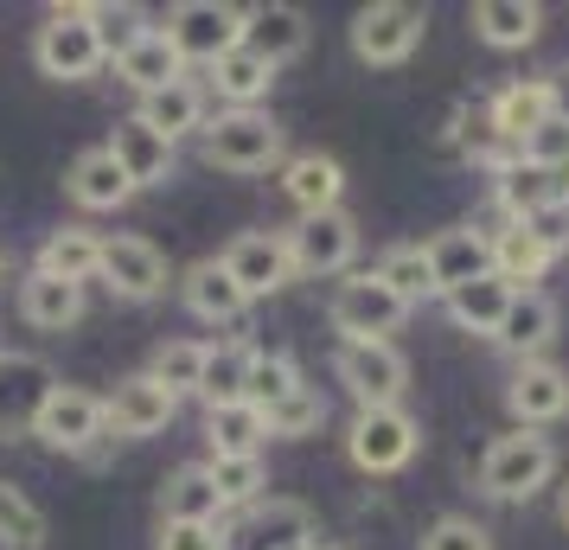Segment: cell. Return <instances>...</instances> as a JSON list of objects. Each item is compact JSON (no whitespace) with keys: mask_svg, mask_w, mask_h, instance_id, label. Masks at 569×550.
I'll return each instance as SVG.
<instances>
[{"mask_svg":"<svg viewBox=\"0 0 569 550\" xmlns=\"http://www.w3.org/2000/svg\"><path fill=\"white\" fill-rule=\"evenodd\" d=\"M199 148L218 173H269L282 160V122L269 109H218L199 129Z\"/></svg>","mask_w":569,"mask_h":550,"instance_id":"cell-1","label":"cell"},{"mask_svg":"<svg viewBox=\"0 0 569 550\" xmlns=\"http://www.w3.org/2000/svg\"><path fill=\"white\" fill-rule=\"evenodd\" d=\"M550 473H557V442L543 429H512V436H492V448L480 454V493L518 506L543 493Z\"/></svg>","mask_w":569,"mask_h":550,"instance_id":"cell-2","label":"cell"},{"mask_svg":"<svg viewBox=\"0 0 569 550\" xmlns=\"http://www.w3.org/2000/svg\"><path fill=\"white\" fill-rule=\"evenodd\" d=\"M32 64L58 83L97 78L103 46H97V27H90V7H52V13L39 20V32H32Z\"/></svg>","mask_w":569,"mask_h":550,"instance_id":"cell-3","label":"cell"},{"mask_svg":"<svg viewBox=\"0 0 569 550\" xmlns=\"http://www.w3.org/2000/svg\"><path fill=\"white\" fill-rule=\"evenodd\" d=\"M160 39L173 46L180 64H218L224 52H237V39H243V7H224V0H180L173 13H167V27Z\"/></svg>","mask_w":569,"mask_h":550,"instance_id":"cell-4","label":"cell"},{"mask_svg":"<svg viewBox=\"0 0 569 550\" xmlns=\"http://www.w3.org/2000/svg\"><path fill=\"white\" fill-rule=\"evenodd\" d=\"M333 371H339V384L359 397V410H397L403 391H410V359L390 340H346Z\"/></svg>","mask_w":569,"mask_h":550,"instance_id":"cell-5","label":"cell"},{"mask_svg":"<svg viewBox=\"0 0 569 550\" xmlns=\"http://www.w3.org/2000/svg\"><path fill=\"white\" fill-rule=\"evenodd\" d=\"M327 320H333L339 346H346V340H390V333L410 320V301H397V294L365 269V276H346V282L333 289Z\"/></svg>","mask_w":569,"mask_h":550,"instance_id":"cell-6","label":"cell"},{"mask_svg":"<svg viewBox=\"0 0 569 550\" xmlns=\"http://www.w3.org/2000/svg\"><path fill=\"white\" fill-rule=\"evenodd\" d=\"M416 442H422V429L403 403L397 410H359L346 429V454L359 473H403L416 461Z\"/></svg>","mask_w":569,"mask_h":550,"instance_id":"cell-7","label":"cell"},{"mask_svg":"<svg viewBox=\"0 0 569 550\" xmlns=\"http://www.w3.org/2000/svg\"><path fill=\"white\" fill-rule=\"evenodd\" d=\"M429 32V13L410 7V0H378V7H359L352 13V52L359 64H403V58L422 46Z\"/></svg>","mask_w":569,"mask_h":550,"instance_id":"cell-8","label":"cell"},{"mask_svg":"<svg viewBox=\"0 0 569 550\" xmlns=\"http://www.w3.org/2000/svg\"><path fill=\"white\" fill-rule=\"evenodd\" d=\"M173 410H180V397L167 391L160 378L134 371V378H122L103 397V436H116V442H148V436H160L173 422Z\"/></svg>","mask_w":569,"mask_h":550,"instance_id":"cell-9","label":"cell"},{"mask_svg":"<svg viewBox=\"0 0 569 550\" xmlns=\"http://www.w3.org/2000/svg\"><path fill=\"white\" fill-rule=\"evenodd\" d=\"M282 243H288L295 276H339L346 262L359 257V224H352V211L346 206L339 211H313V218H301Z\"/></svg>","mask_w":569,"mask_h":550,"instance_id":"cell-10","label":"cell"},{"mask_svg":"<svg viewBox=\"0 0 569 550\" xmlns=\"http://www.w3.org/2000/svg\"><path fill=\"white\" fill-rule=\"evenodd\" d=\"M32 436L58 454H83V448H97L103 436V397L83 391V384H52V397L39 403V417H32Z\"/></svg>","mask_w":569,"mask_h":550,"instance_id":"cell-11","label":"cell"},{"mask_svg":"<svg viewBox=\"0 0 569 550\" xmlns=\"http://www.w3.org/2000/svg\"><path fill=\"white\" fill-rule=\"evenodd\" d=\"M103 289L116 301H160L167 294V257H160L148 237H103V262H97Z\"/></svg>","mask_w":569,"mask_h":550,"instance_id":"cell-12","label":"cell"},{"mask_svg":"<svg viewBox=\"0 0 569 550\" xmlns=\"http://www.w3.org/2000/svg\"><path fill=\"white\" fill-rule=\"evenodd\" d=\"M218 262H224V276H231L250 301L295 282V262H288L282 231H237L231 243H224V257H218Z\"/></svg>","mask_w":569,"mask_h":550,"instance_id":"cell-13","label":"cell"},{"mask_svg":"<svg viewBox=\"0 0 569 550\" xmlns=\"http://www.w3.org/2000/svg\"><path fill=\"white\" fill-rule=\"evenodd\" d=\"M250 58H262L269 71H282L288 58L308 52V13L288 7V0H262V7H243V39H237Z\"/></svg>","mask_w":569,"mask_h":550,"instance_id":"cell-14","label":"cell"},{"mask_svg":"<svg viewBox=\"0 0 569 550\" xmlns=\"http://www.w3.org/2000/svg\"><path fill=\"white\" fill-rule=\"evenodd\" d=\"M506 410H512L518 429H543V422L569 417V371L550 366V359H531V366L512 371L506 384Z\"/></svg>","mask_w":569,"mask_h":550,"instance_id":"cell-15","label":"cell"},{"mask_svg":"<svg viewBox=\"0 0 569 550\" xmlns=\"http://www.w3.org/2000/svg\"><path fill=\"white\" fill-rule=\"evenodd\" d=\"M52 366L46 359H32V352H0V436H13V429H32L39 417V403L52 397Z\"/></svg>","mask_w":569,"mask_h":550,"instance_id":"cell-16","label":"cell"},{"mask_svg":"<svg viewBox=\"0 0 569 550\" xmlns=\"http://www.w3.org/2000/svg\"><path fill=\"white\" fill-rule=\"evenodd\" d=\"M422 257H429V282H436V294H455L461 282H473V276H487L492 269V237L473 231V224H455V231L429 237Z\"/></svg>","mask_w":569,"mask_h":550,"instance_id":"cell-17","label":"cell"},{"mask_svg":"<svg viewBox=\"0 0 569 550\" xmlns=\"http://www.w3.org/2000/svg\"><path fill=\"white\" fill-rule=\"evenodd\" d=\"M103 148L116 154V167H122V180H129L134 192L173 180V141L154 134L148 122H134V116H129V122H116V134H109Z\"/></svg>","mask_w":569,"mask_h":550,"instance_id":"cell-18","label":"cell"},{"mask_svg":"<svg viewBox=\"0 0 569 550\" xmlns=\"http://www.w3.org/2000/svg\"><path fill=\"white\" fill-rule=\"evenodd\" d=\"M492 340L512 352L518 366H531V359H543V346L557 340V301L543 289H518L512 308H506V320H499V333Z\"/></svg>","mask_w":569,"mask_h":550,"instance_id":"cell-19","label":"cell"},{"mask_svg":"<svg viewBox=\"0 0 569 550\" xmlns=\"http://www.w3.org/2000/svg\"><path fill=\"white\" fill-rule=\"evenodd\" d=\"M160 524H224V499L211 487L206 461L167 473V487H160Z\"/></svg>","mask_w":569,"mask_h":550,"instance_id":"cell-20","label":"cell"},{"mask_svg":"<svg viewBox=\"0 0 569 550\" xmlns=\"http://www.w3.org/2000/svg\"><path fill=\"white\" fill-rule=\"evenodd\" d=\"M282 192L301 206V218L339 211V199H346V167L333 154H295V160H282Z\"/></svg>","mask_w":569,"mask_h":550,"instance_id":"cell-21","label":"cell"},{"mask_svg":"<svg viewBox=\"0 0 569 550\" xmlns=\"http://www.w3.org/2000/svg\"><path fill=\"white\" fill-rule=\"evenodd\" d=\"M64 192H71L83 211H116V206L134 199V186L122 180V167H116L109 148H83V154L71 160V173H64Z\"/></svg>","mask_w":569,"mask_h":550,"instance_id":"cell-22","label":"cell"},{"mask_svg":"<svg viewBox=\"0 0 569 550\" xmlns=\"http://www.w3.org/2000/svg\"><path fill=\"white\" fill-rule=\"evenodd\" d=\"M97 262H103V237L90 231V224H58V231H46V243H39V276H58V282H90L97 276Z\"/></svg>","mask_w":569,"mask_h":550,"instance_id":"cell-23","label":"cell"},{"mask_svg":"<svg viewBox=\"0 0 569 550\" xmlns=\"http://www.w3.org/2000/svg\"><path fill=\"white\" fill-rule=\"evenodd\" d=\"M180 294H186V308H192L199 320H211V327H231V320H243V308H250V294L224 276V262L218 257L192 262L186 282H180Z\"/></svg>","mask_w":569,"mask_h":550,"instance_id":"cell-24","label":"cell"},{"mask_svg":"<svg viewBox=\"0 0 569 550\" xmlns=\"http://www.w3.org/2000/svg\"><path fill=\"white\" fill-rule=\"evenodd\" d=\"M20 320L39 327V333H64V327H78L83 320V289L32 269L27 282H20Z\"/></svg>","mask_w":569,"mask_h":550,"instance_id":"cell-25","label":"cell"},{"mask_svg":"<svg viewBox=\"0 0 569 550\" xmlns=\"http://www.w3.org/2000/svg\"><path fill=\"white\" fill-rule=\"evenodd\" d=\"M134 122H148L154 134H167V141H180V134L206 129V90L192 78L167 83V90H154V97H141V109H134Z\"/></svg>","mask_w":569,"mask_h":550,"instance_id":"cell-26","label":"cell"},{"mask_svg":"<svg viewBox=\"0 0 569 550\" xmlns=\"http://www.w3.org/2000/svg\"><path fill=\"white\" fill-rule=\"evenodd\" d=\"M473 32L492 52H518V46H531L543 32V7L538 0H480L473 7Z\"/></svg>","mask_w":569,"mask_h":550,"instance_id":"cell-27","label":"cell"},{"mask_svg":"<svg viewBox=\"0 0 569 550\" xmlns=\"http://www.w3.org/2000/svg\"><path fill=\"white\" fill-rule=\"evenodd\" d=\"M512 282H499V276H473V282H461V289L448 294V314H455V327H467V333H499V320H506V308H512Z\"/></svg>","mask_w":569,"mask_h":550,"instance_id":"cell-28","label":"cell"},{"mask_svg":"<svg viewBox=\"0 0 569 550\" xmlns=\"http://www.w3.org/2000/svg\"><path fill=\"white\" fill-rule=\"evenodd\" d=\"M116 78L129 83L134 97H154V90H167V83L186 78V64L173 58V46H167V39H160V27H154L141 46H129V52L116 58Z\"/></svg>","mask_w":569,"mask_h":550,"instance_id":"cell-29","label":"cell"},{"mask_svg":"<svg viewBox=\"0 0 569 550\" xmlns=\"http://www.w3.org/2000/svg\"><path fill=\"white\" fill-rule=\"evenodd\" d=\"M250 359H257V346H250V340L206 346V371H199V391H192V397H206V410H218V403H243Z\"/></svg>","mask_w":569,"mask_h":550,"instance_id":"cell-30","label":"cell"},{"mask_svg":"<svg viewBox=\"0 0 569 550\" xmlns=\"http://www.w3.org/2000/svg\"><path fill=\"white\" fill-rule=\"evenodd\" d=\"M538 122H550V90H543V78L538 83H506V90L492 97V109H487V129L506 134L512 148L538 129Z\"/></svg>","mask_w":569,"mask_h":550,"instance_id":"cell-31","label":"cell"},{"mask_svg":"<svg viewBox=\"0 0 569 550\" xmlns=\"http://www.w3.org/2000/svg\"><path fill=\"white\" fill-rule=\"evenodd\" d=\"M269 83H276V71H269L262 58H250L243 46H237V52H224L218 64H211V90L224 97V109H262Z\"/></svg>","mask_w":569,"mask_h":550,"instance_id":"cell-32","label":"cell"},{"mask_svg":"<svg viewBox=\"0 0 569 550\" xmlns=\"http://www.w3.org/2000/svg\"><path fill=\"white\" fill-rule=\"evenodd\" d=\"M499 180V211L512 218V224H531L543 206H557V180L543 173V167H525V160H512L506 173H492Z\"/></svg>","mask_w":569,"mask_h":550,"instance_id":"cell-33","label":"cell"},{"mask_svg":"<svg viewBox=\"0 0 569 550\" xmlns=\"http://www.w3.org/2000/svg\"><path fill=\"white\" fill-rule=\"evenodd\" d=\"M550 262H557V257H550V250H543L538 237L525 231V224H506V231L492 237V276H499V282H512V289L538 282Z\"/></svg>","mask_w":569,"mask_h":550,"instance_id":"cell-34","label":"cell"},{"mask_svg":"<svg viewBox=\"0 0 569 550\" xmlns=\"http://www.w3.org/2000/svg\"><path fill=\"white\" fill-rule=\"evenodd\" d=\"M262 436H269V422L250 403H218V410H206L211 454H262Z\"/></svg>","mask_w":569,"mask_h":550,"instance_id":"cell-35","label":"cell"},{"mask_svg":"<svg viewBox=\"0 0 569 550\" xmlns=\"http://www.w3.org/2000/svg\"><path fill=\"white\" fill-rule=\"evenodd\" d=\"M206 473H211V487H218V499H224V512H231V506H257L262 487H269L262 454H211Z\"/></svg>","mask_w":569,"mask_h":550,"instance_id":"cell-36","label":"cell"},{"mask_svg":"<svg viewBox=\"0 0 569 550\" xmlns=\"http://www.w3.org/2000/svg\"><path fill=\"white\" fill-rule=\"evenodd\" d=\"M378 282H385L397 301H422V294H436V282H429V257H422V243H390L385 257H378V269H371Z\"/></svg>","mask_w":569,"mask_h":550,"instance_id":"cell-37","label":"cell"},{"mask_svg":"<svg viewBox=\"0 0 569 550\" xmlns=\"http://www.w3.org/2000/svg\"><path fill=\"white\" fill-rule=\"evenodd\" d=\"M288 391H301V366L288 352H257L250 359V378H243V403L250 410H276Z\"/></svg>","mask_w":569,"mask_h":550,"instance_id":"cell-38","label":"cell"},{"mask_svg":"<svg viewBox=\"0 0 569 550\" xmlns=\"http://www.w3.org/2000/svg\"><path fill=\"white\" fill-rule=\"evenodd\" d=\"M0 544L7 550H39L46 544V512H39L13 480H0Z\"/></svg>","mask_w":569,"mask_h":550,"instance_id":"cell-39","label":"cell"},{"mask_svg":"<svg viewBox=\"0 0 569 550\" xmlns=\"http://www.w3.org/2000/svg\"><path fill=\"white\" fill-rule=\"evenodd\" d=\"M199 371H206V346L199 340H160L154 359H148V378H160L173 397L199 391Z\"/></svg>","mask_w":569,"mask_h":550,"instance_id":"cell-40","label":"cell"},{"mask_svg":"<svg viewBox=\"0 0 569 550\" xmlns=\"http://www.w3.org/2000/svg\"><path fill=\"white\" fill-rule=\"evenodd\" d=\"M90 27H97V46H103V58H122L129 46H141V39L154 32L141 7H90Z\"/></svg>","mask_w":569,"mask_h":550,"instance_id":"cell-41","label":"cell"},{"mask_svg":"<svg viewBox=\"0 0 569 550\" xmlns=\"http://www.w3.org/2000/svg\"><path fill=\"white\" fill-rule=\"evenodd\" d=\"M262 422H269V436H313V429L327 422V403H320L313 384H301V391H288L276 410H262Z\"/></svg>","mask_w":569,"mask_h":550,"instance_id":"cell-42","label":"cell"},{"mask_svg":"<svg viewBox=\"0 0 569 550\" xmlns=\"http://www.w3.org/2000/svg\"><path fill=\"white\" fill-rule=\"evenodd\" d=\"M518 160H525V167H543V173H557V167L569 160V122H557V116L538 122V129L518 141Z\"/></svg>","mask_w":569,"mask_h":550,"instance_id":"cell-43","label":"cell"},{"mask_svg":"<svg viewBox=\"0 0 569 550\" xmlns=\"http://www.w3.org/2000/svg\"><path fill=\"white\" fill-rule=\"evenodd\" d=\"M422 550H492V531L461 519V512H441V519L422 531Z\"/></svg>","mask_w":569,"mask_h":550,"instance_id":"cell-44","label":"cell"},{"mask_svg":"<svg viewBox=\"0 0 569 550\" xmlns=\"http://www.w3.org/2000/svg\"><path fill=\"white\" fill-rule=\"evenodd\" d=\"M154 550H231L224 524H160Z\"/></svg>","mask_w":569,"mask_h":550,"instance_id":"cell-45","label":"cell"},{"mask_svg":"<svg viewBox=\"0 0 569 550\" xmlns=\"http://www.w3.org/2000/svg\"><path fill=\"white\" fill-rule=\"evenodd\" d=\"M525 231L538 237V243L550 250V257H557V250H569V206H563V199H557V206H543L538 218L525 224Z\"/></svg>","mask_w":569,"mask_h":550,"instance_id":"cell-46","label":"cell"},{"mask_svg":"<svg viewBox=\"0 0 569 550\" xmlns=\"http://www.w3.org/2000/svg\"><path fill=\"white\" fill-rule=\"evenodd\" d=\"M543 90H550V116H557V122H569V64H563V71H550V78H543Z\"/></svg>","mask_w":569,"mask_h":550,"instance_id":"cell-47","label":"cell"},{"mask_svg":"<svg viewBox=\"0 0 569 550\" xmlns=\"http://www.w3.org/2000/svg\"><path fill=\"white\" fill-rule=\"evenodd\" d=\"M550 180H557V199H563V206H569V160H563V167H557V173H550Z\"/></svg>","mask_w":569,"mask_h":550,"instance_id":"cell-48","label":"cell"},{"mask_svg":"<svg viewBox=\"0 0 569 550\" xmlns=\"http://www.w3.org/2000/svg\"><path fill=\"white\" fill-rule=\"evenodd\" d=\"M557 519H563V531H569V487H563V499H557Z\"/></svg>","mask_w":569,"mask_h":550,"instance_id":"cell-49","label":"cell"},{"mask_svg":"<svg viewBox=\"0 0 569 550\" xmlns=\"http://www.w3.org/2000/svg\"><path fill=\"white\" fill-rule=\"evenodd\" d=\"M320 550H346V544H320Z\"/></svg>","mask_w":569,"mask_h":550,"instance_id":"cell-50","label":"cell"},{"mask_svg":"<svg viewBox=\"0 0 569 550\" xmlns=\"http://www.w3.org/2000/svg\"><path fill=\"white\" fill-rule=\"evenodd\" d=\"M0 352H7V346H0Z\"/></svg>","mask_w":569,"mask_h":550,"instance_id":"cell-51","label":"cell"},{"mask_svg":"<svg viewBox=\"0 0 569 550\" xmlns=\"http://www.w3.org/2000/svg\"><path fill=\"white\" fill-rule=\"evenodd\" d=\"M0 262H7V257H0Z\"/></svg>","mask_w":569,"mask_h":550,"instance_id":"cell-52","label":"cell"}]
</instances>
